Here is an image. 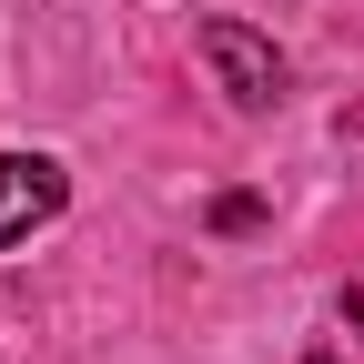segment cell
I'll use <instances>...</instances> for the list:
<instances>
[{
	"label": "cell",
	"instance_id": "7a4b0ae2",
	"mask_svg": "<svg viewBox=\"0 0 364 364\" xmlns=\"http://www.w3.org/2000/svg\"><path fill=\"white\" fill-rule=\"evenodd\" d=\"M71 203V172L51 152H0V243H31L41 223H61Z\"/></svg>",
	"mask_w": 364,
	"mask_h": 364
},
{
	"label": "cell",
	"instance_id": "3957f363",
	"mask_svg": "<svg viewBox=\"0 0 364 364\" xmlns=\"http://www.w3.org/2000/svg\"><path fill=\"white\" fill-rule=\"evenodd\" d=\"M253 223H263L253 193H213V233H253Z\"/></svg>",
	"mask_w": 364,
	"mask_h": 364
},
{
	"label": "cell",
	"instance_id": "6da1fadb",
	"mask_svg": "<svg viewBox=\"0 0 364 364\" xmlns=\"http://www.w3.org/2000/svg\"><path fill=\"white\" fill-rule=\"evenodd\" d=\"M203 61H213V81L233 91V112H273L284 102V51H273L263 31H243V21H203Z\"/></svg>",
	"mask_w": 364,
	"mask_h": 364
},
{
	"label": "cell",
	"instance_id": "277c9868",
	"mask_svg": "<svg viewBox=\"0 0 364 364\" xmlns=\"http://www.w3.org/2000/svg\"><path fill=\"white\" fill-rule=\"evenodd\" d=\"M344 324H354V334H364V284H344Z\"/></svg>",
	"mask_w": 364,
	"mask_h": 364
}]
</instances>
